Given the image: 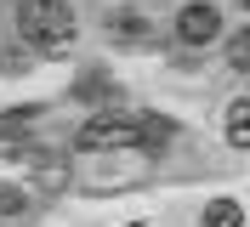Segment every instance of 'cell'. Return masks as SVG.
Returning a JSON list of instances; mask_svg holds the SVG:
<instances>
[{"label":"cell","instance_id":"cell-1","mask_svg":"<svg viewBox=\"0 0 250 227\" xmlns=\"http://www.w3.org/2000/svg\"><path fill=\"white\" fill-rule=\"evenodd\" d=\"M17 29H23L29 45H40V51H62V45L74 40V12L62 0H23L17 6Z\"/></svg>","mask_w":250,"mask_h":227},{"label":"cell","instance_id":"cell-2","mask_svg":"<svg viewBox=\"0 0 250 227\" xmlns=\"http://www.w3.org/2000/svg\"><path fill=\"white\" fill-rule=\"evenodd\" d=\"M80 148H91V153H114V148H142V120H131V114H97V120L80 125L74 136Z\"/></svg>","mask_w":250,"mask_h":227},{"label":"cell","instance_id":"cell-3","mask_svg":"<svg viewBox=\"0 0 250 227\" xmlns=\"http://www.w3.org/2000/svg\"><path fill=\"white\" fill-rule=\"evenodd\" d=\"M216 34H222V12L210 6V0H193V6L176 12V40L182 45H210Z\"/></svg>","mask_w":250,"mask_h":227},{"label":"cell","instance_id":"cell-4","mask_svg":"<svg viewBox=\"0 0 250 227\" xmlns=\"http://www.w3.org/2000/svg\"><path fill=\"white\" fill-rule=\"evenodd\" d=\"M108 40L142 45V40H148V23H142V12H114V17H108Z\"/></svg>","mask_w":250,"mask_h":227},{"label":"cell","instance_id":"cell-5","mask_svg":"<svg viewBox=\"0 0 250 227\" xmlns=\"http://www.w3.org/2000/svg\"><path fill=\"white\" fill-rule=\"evenodd\" d=\"M228 142L233 148H250V97L228 103Z\"/></svg>","mask_w":250,"mask_h":227},{"label":"cell","instance_id":"cell-6","mask_svg":"<svg viewBox=\"0 0 250 227\" xmlns=\"http://www.w3.org/2000/svg\"><path fill=\"white\" fill-rule=\"evenodd\" d=\"M205 227H245L239 199H210V205H205Z\"/></svg>","mask_w":250,"mask_h":227},{"label":"cell","instance_id":"cell-7","mask_svg":"<svg viewBox=\"0 0 250 227\" xmlns=\"http://www.w3.org/2000/svg\"><path fill=\"white\" fill-rule=\"evenodd\" d=\"M228 68H233V74H250V29H239L233 40H228Z\"/></svg>","mask_w":250,"mask_h":227},{"label":"cell","instance_id":"cell-8","mask_svg":"<svg viewBox=\"0 0 250 227\" xmlns=\"http://www.w3.org/2000/svg\"><path fill=\"white\" fill-rule=\"evenodd\" d=\"M0 216H29V193L12 187V182H0Z\"/></svg>","mask_w":250,"mask_h":227},{"label":"cell","instance_id":"cell-9","mask_svg":"<svg viewBox=\"0 0 250 227\" xmlns=\"http://www.w3.org/2000/svg\"><path fill=\"white\" fill-rule=\"evenodd\" d=\"M34 114H40V108H12V114H0V136H6V131H23Z\"/></svg>","mask_w":250,"mask_h":227},{"label":"cell","instance_id":"cell-10","mask_svg":"<svg viewBox=\"0 0 250 227\" xmlns=\"http://www.w3.org/2000/svg\"><path fill=\"white\" fill-rule=\"evenodd\" d=\"M0 68H6V74H23V68H34V62L23 57V51H6V57H0Z\"/></svg>","mask_w":250,"mask_h":227},{"label":"cell","instance_id":"cell-11","mask_svg":"<svg viewBox=\"0 0 250 227\" xmlns=\"http://www.w3.org/2000/svg\"><path fill=\"white\" fill-rule=\"evenodd\" d=\"M239 6H245V12H250V0H239Z\"/></svg>","mask_w":250,"mask_h":227},{"label":"cell","instance_id":"cell-12","mask_svg":"<svg viewBox=\"0 0 250 227\" xmlns=\"http://www.w3.org/2000/svg\"><path fill=\"white\" fill-rule=\"evenodd\" d=\"M131 227H148V222H131Z\"/></svg>","mask_w":250,"mask_h":227}]
</instances>
